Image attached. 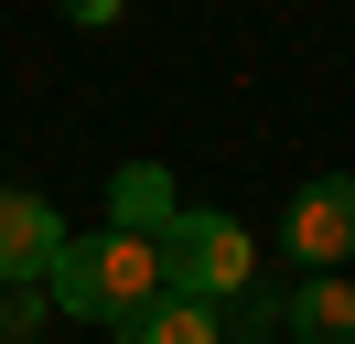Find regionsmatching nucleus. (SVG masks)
<instances>
[{
	"mask_svg": "<svg viewBox=\"0 0 355 344\" xmlns=\"http://www.w3.org/2000/svg\"><path fill=\"white\" fill-rule=\"evenodd\" d=\"M280 344H355V280H291L280 301Z\"/></svg>",
	"mask_w": 355,
	"mask_h": 344,
	"instance_id": "39448f33",
	"label": "nucleus"
},
{
	"mask_svg": "<svg viewBox=\"0 0 355 344\" xmlns=\"http://www.w3.org/2000/svg\"><path fill=\"white\" fill-rule=\"evenodd\" d=\"M54 11H65V22H76V33H108V22H119V11H130V0H54Z\"/></svg>",
	"mask_w": 355,
	"mask_h": 344,
	"instance_id": "9d476101",
	"label": "nucleus"
},
{
	"mask_svg": "<svg viewBox=\"0 0 355 344\" xmlns=\"http://www.w3.org/2000/svg\"><path fill=\"white\" fill-rule=\"evenodd\" d=\"M44 312H54V291H11V280H0V344H33Z\"/></svg>",
	"mask_w": 355,
	"mask_h": 344,
	"instance_id": "1a4fd4ad",
	"label": "nucleus"
},
{
	"mask_svg": "<svg viewBox=\"0 0 355 344\" xmlns=\"http://www.w3.org/2000/svg\"><path fill=\"white\" fill-rule=\"evenodd\" d=\"M65 215L44 205V194H22V183H0V280L11 291H44L54 269H65Z\"/></svg>",
	"mask_w": 355,
	"mask_h": 344,
	"instance_id": "20e7f679",
	"label": "nucleus"
},
{
	"mask_svg": "<svg viewBox=\"0 0 355 344\" xmlns=\"http://www.w3.org/2000/svg\"><path fill=\"white\" fill-rule=\"evenodd\" d=\"M280 248L302 258V280H334L355 258V172H312L280 215Z\"/></svg>",
	"mask_w": 355,
	"mask_h": 344,
	"instance_id": "7ed1b4c3",
	"label": "nucleus"
},
{
	"mask_svg": "<svg viewBox=\"0 0 355 344\" xmlns=\"http://www.w3.org/2000/svg\"><path fill=\"white\" fill-rule=\"evenodd\" d=\"M162 280H173L183 301H237L248 280H259V248H248V226L226 205H183L173 226H162Z\"/></svg>",
	"mask_w": 355,
	"mask_h": 344,
	"instance_id": "f03ea898",
	"label": "nucleus"
},
{
	"mask_svg": "<svg viewBox=\"0 0 355 344\" xmlns=\"http://www.w3.org/2000/svg\"><path fill=\"white\" fill-rule=\"evenodd\" d=\"M119 344H226V312H216V301L162 291L151 312H130V322H119Z\"/></svg>",
	"mask_w": 355,
	"mask_h": 344,
	"instance_id": "0eeeda50",
	"label": "nucleus"
},
{
	"mask_svg": "<svg viewBox=\"0 0 355 344\" xmlns=\"http://www.w3.org/2000/svg\"><path fill=\"white\" fill-rule=\"evenodd\" d=\"M280 280H248V291L237 301H226V344H280Z\"/></svg>",
	"mask_w": 355,
	"mask_h": 344,
	"instance_id": "6e6552de",
	"label": "nucleus"
},
{
	"mask_svg": "<svg viewBox=\"0 0 355 344\" xmlns=\"http://www.w3.org/2000/svg\"><path fill=\"white\" fill-rule=\"evenodd\" d=\"M54 291V312L65 322H130V312H151L173 280H162V237H119V226H97V237H76L65 248V269L44 280Z\"/></svg>",
	"mask_w": 355,
	"mask_h": 344,
	"instance_id": "f257e3e1",
	"label": "nucleus"
},
{
	"mask_svg": "<svg viewBox=\"0 0 355 344\" xmlns=\"http://www.w3.org/2000/svg\"><path fill=\"white\" fill-rule=\"evenodd\" d=\"M173 215H183L173 172H162V162H119V183H108V226L119 237H162Z\"/></svg>",
	"mask_w": 355,
	"mask_h": 344,
	"instance_id": "423d86ee",
	"label": "nucleus"
}]
</instances>
